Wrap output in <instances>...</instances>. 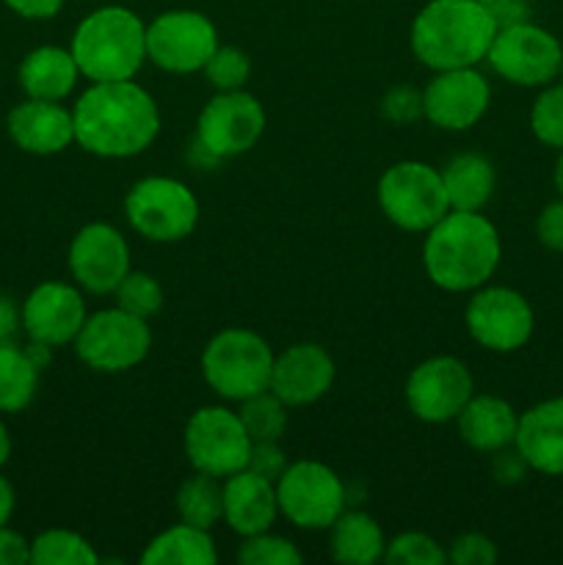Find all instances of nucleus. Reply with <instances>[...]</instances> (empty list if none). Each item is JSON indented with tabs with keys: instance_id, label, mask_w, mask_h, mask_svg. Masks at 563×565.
Returning a JSON list of instances; mask_svg holds the SVG:
<instances>
[{
	"instance_id": "nucleus-17",
	"label": "nucleus",
	"mask_w": 563,
	"mask_h": 565,
	"mask_svg": "<svg viewBox=\"0 0 563 565\" xmlns=\"http://www.w3.org/2000/svg\"><path fill=\"white\" fill-rule=\"evenodd\" d=\"M425 119L447 132L472 130L491 105V86L478 66L434 72L423 88Z\"/></svg>"
},
{
	"instance_id": "nucleus-20",
	"label": "nucleus",
	"mask_w": 563,
	"mask_h": 565,
	"mask_svg": "<svg viewBox=\"0 0 563 565\" xmlns=\"http://www.w3.org/2000/svg\"><path fill=\"white\" fill-rule=\"evenodd\" d=\"M6 130L17 149L36 158L61 154L75 143V121L72 110L53 99H31L14 105L6 119Z\"/></svg>"
},
{
	"instance_id": "nucleus-2",
	"label": "nucleus",
	"mask_w": 563,
	"mask_h": 565,
	"mask_svg": "<svg viewBox=\"0 0 563 565\" xmlns=\"http://www.w3.org/2000/svg\"><path fill=\"white\" fill-rule=\"evenodd\" d=\"M500 259V232L484 213L450 210L425 232L423 268L445 292H472L489 285Z\"/></svg>"
},
{
	"instance_id": "nucleus-4",
	"label": "nucleus",
	"mask_w": 563,
	"mask_h": 565,
	"mask_svg": "<svg viewBox=\"0 0 563 565\" xmlns=\"http://www.w3.org/2000/svg\"><path fill=\"white\" fill-rule=\"evenodd\" d=\"M70 50L88 83L132 81L147 64V22L127 6H99L77 22Z\"/></svg>"
},
{
	"instance_id": "nucleus-8",
	"label": "nucleus",
	"mask_w": 563,
	"mask_h": 565,
	"mask_svg": "<svg viewBox=\"0 0 563 565\" xmlns=\"http://www.w3.org/2000/svg\"><path fill=\"white\" fill-rule=\"evenodd\" d=\"M265 125L268 119H265L263 103L246 88L215 92L199 110L193 147L208 163H221L257 147Z\"/></svg>"
},
{
	"instance_id": "nucleus-30",
	"label": "nucleus",
	"mask_w": 563,
	"mask_h": 565,
	"mask_svg": "<svg viewBox=\"0 0 563 565\" xmlns=\"http://www.w3.org/2000/svg\"><path fill=\"white\" fill-rule=\"evenodd\" d=\"M33 565H97L94 546L75 530H44L31 541Z\"/></svg>"
},
{
	"instance_id": "nucleus-15",
	"label": "nucleus",
	"mask_w": 563,
	"mask_h": 565,
	"mask_svg": "<svg viewBox=\"0 0 563 565\" xmlns=\"http://www.w3.org/2000/svg\"><path fill=\"white\" fill-rule=\"evenodd\" d=\"M403 395L419 423L445 425L456 423L458 412L475 395V381L461 359L431 356L408 373Z\"/></svg>"
},
{
	"instance_id": "nucleus-44",
	"label": "nucleus",
	"mask_w": 563,
	"mask_h": 565,
	"mask_svg": "<svg viewBox=\"0 0 563 565\" xmlns=\"http://www.w3.org/2000/svg\"><path fill=\"white\" fill-rule=\"evenodd\" d=\"M3 3L22 20H53L66 0H3Z\"/></svg>"
},
{
	"instance_id": "nucleus-22",
	"label": "nucleus",
	"mask_w": 563,
	"mask_h": 565,
	"mask_svg": "<svg viewBox=\"0 0 563 565\" xmlns=\"http://www.w3.org/2000/svg\"><path fill=\"white\" fill-rule=\"evenodd\" d=\"M279 519L276 483L252 469L224 478V522L241 539L265 533Z\"/></svg>"
},
{
	"instance_id": "nucleus-18",
	"label": "nucleus",
	"mask_w": 563,
	"mask_h": 565,
	"mask_svg": "<svg viewBox=\"0 0 563 565\" xmlns=\"http://www.w3.org/2000/svg\"><path fill=\"white\" fill-rule=\"evenodd\" d=\"M28 340L50 348L72 345L88 318L83 290L66 281H42L28 292L20 307Z\"/></svg>"
},
{
	"instance_id": "nucleus-31",
	"label": "nucleus",
	"mask_w": 563,
	"mask_h": 565,
	"mask_svg": "<svg viewBox=\"0 0 563 565\" xmlns=\"http://www.w3.org/2000/svg\"><path fill=\"white\" fill-rule=\"evenodd\" d=\"M237 414L252 441H279L287 430V406L270 390L241 401Z\"/></svg>"
},
{
	"instance_id": "nucleus-10",
	"label": "nucleus",
	"mask_w": 563,
	"mask_h": 565,
	"mask_svg": "<svg viewBox=\"0 0 563 565\" xmlns=\"http://www.w3.org/2000/svg\"><path fill=\"white\" fill-rule=\"evenodd\" d=\"M486 64L502 81L519 88H544L557 81L563 64V44L555 33L533 20L497 28Z\"/></svg>"
},
{
	"instance_id": "nucleus-35",
	"label": "nucleus",
	"mask_w": 563,
	"mask_h": 565,
	"mask_svg": "<svg viewBox=\"0 0 563 565\" xmlns=\"http://www.w3.org/2000/svg\"><path fill=\"white\" fill-rule=\"evenodd\" d=\"M237 561L243 565H298L304 555L285 535H274L270 530L243 539L237 550Z\"/></svg>"
},
{
	"instance_id": "nucleus-34",
	"label": "nucleus",
	"mask_w": 563,
	"mask_h": 565,
	"mask_svg": "<svg viewBox=\"0 0 563 565\" xmlns=\"http://www.w3.org/2000/svg\"><path fill=\"white\" fill-rule=\"evenodd\" d=\"M202 72L215 92H237V88H246L248 77H252V58L246 50L219 44Z\"/></svg>"
},
{
	"instance_id": "nucleus-40",
	"label": "nucleus",
	"mask_w": 563,
	"mask_h": 565,
	"mask_svg": "<svg viewBox=\"0 0 563 565\" xmlns=\"http://www.w3.org/2000/svg\"><path fill=\"white\" fill-rule=\"evenodd\" d=\"M535 237L546 252L563 254V196L544 204V210L535 218Z\"/></svg>"
},
{
	"instance_id": "nucleus-45",
	"label": "nucleus",
	"mask_w": 563,
	"mask_h": 565,
	"mask_svg": "<svg viewBox=\"0 0 563 565\" xmlns=\"http://www.w3.org/2000/svg\"><path fill=\"white\" fill-rule=\"evenodd\" d=\"M22 326V312L9 296H0V342L14 340L17 329Z\"/></svg>"
},
{
	"instance_id": "nucleus-29",
	"label": "nucleus",
	"mask_w": 563,
	"mask_h": 565,
	"mask_svg": "<svg viewBox=\"0 0 563 565\" xmlns=\"http://www.w3.org/2000/svg\"><path fill=\"white\" fill-rule=\"evenodd\" d=\"M174 505L177 513H180V522L213 530L215 524L224 522V480L213 478V475L193 472L177 489Z\"/></svg>"
},
{
	"instance_id": "nucleus-36",
	"label": "nucleus",
	"mask_w": 563,
	"mask_h": 565,
	"mask_svg": "<svg viewBox=\"0 0 563 565\" xmlns=\"http://www.w3.org/2000/svg\"><path fill=\"white\" fill-rule=\"evenodd\" d=\"M384 563H390V565H445L447 550H442V546L436 544V539H431L428 533L408 530V533H401V535H395L392 541H386Z\"/></svg>"
},
{
	"instance_id": "nucleus-11",
	"label": "nucleus",
	"mask_w": 563,
	"mask_h": 565,
	"mask_svg": "<svg viewBox=\"0 0 563 565\" xmlns=\"http://www.w3.org/2000/svg\"><path fill=\"white\" fill-rule=\"evenodd\" d=\"M252 436L241 423V414L226 406H202L188 417L182 430V450L193 472L230 478L248 463Z\"/></svg>"
},
{
	"instance_id": "nucleus-46",
	"label": "nucleus",
	"mask_w": 563,
	"mask_h": 565,
	"mask_svg": "<svg viewBox=\"0 0 563 565\" xmlns=\"http://www.w3.org/2000/svg\"><path fill=\"white\" fill-rule=\"evenodd\" d=\"M14 505H17L14 486H11L9 480L0 475V527H6V524H9L11 513H14Z\"/></svg>"
},
{
	"instance_id": "nucleus-39",
	"label": "nucleus",
	"mask_w": 563,
	"mask_h": 565,
	"mask_svg": "<svg viewBox=\"0 0 563 565\" xmlns=\"http://www.w3.org/2000/svg\"><path fill=\"white\" fill-rule=\"evenodd\" d=\"M246 469H252L259 478H268L276 483L282 478V472L287 469V456L279 447V441H254Z\"/></svg>"
},
{
	"instance_id": "nucleus-5",
	"label": "nucleus",
	"mask_w": 563,
	"mask_h": 565,
	"mask_svg": "<svg viewBox=\"0 0 563 565\" xmlns=\"http://www.w3.org/2000/svg\"><path fill=\"white\" fill-rule=\"evenodd\" d=\"M276 353L268 340L252 329L219 331L202 351L204 384L219 397L230 403H241L246 397L265 392L270 386Z\"/></svg>"
},
{
	"instance_id": "nucleus-41",
	"label": "nucleus",
	"mask_w": 563,
	"mask_h": 565,
	"mask_svg": "<svg viewBox=\"0 0 563 565\" xmlns=\"http://www.w3.org/2000/svg\"><path fill=\"white\" fill-rule=\"evenodd\" d=\"M530 472L528 461L519 456L517 447H502V450L491 452V478L502 486H517L522 483L524 475Z\"/></svg>"
},
{
	"instance_id": "nucleus-7",
	"label": "nucleus",
	"mask_w": 563,
	"mask_h": 565,
	"mask_svg": "<svg viewBox=\"0 0 563 565\" xmlns=\"http://www.w3.org/2000/svg\"><path fill=\"white\" fill-rule=\"evenodd\" d=\"M125 218L144 241L180 243L196 230L199 199L174 177H144L127 191Z\"/></svg>"
},
{
	"instance_id": "nucleus-16",
	"label": "nucleus",
	"mask_w": 563,
	"mask_h": 565,
	"mask_svg": "<svg viewBox=\"0 0 563 565\" xmlns=\"http://www.w3.org/2000/svg\"><path fill=\"white\" fill-rule=\"evenodd\" d=\"M66 265L81 290L92 296H114L119 281L132 270L130 246L116 226L92 221L72 237Z\"/></svg>"
},
{
	"instance_id": "nucleus-48",
	"label": "nucleus",
	"mask_w": 563,
	"mask_h": 565,
	"mask_svg": "<svg viewBox=\"0 0 563 565\" xmlns=\"http://www.w3.org/2000/svg\"><path fill=\"white\" fill-rule=\"evenodd\" d=\"M552 182H555L557 196H563V149H557V160H555V171H552Z\"/></svg>"
},
{
	"instance_id": "nucleus-19",
	"label": "nucleus",
	"mask_w": 563,
	"mask_h": 565,
	"mask_svg": "<svg viewBox=\"0 0 563 565\" xmlns=\"http://www.w3.org/2000/svg\"><path fill=\"white\" fill-rule=\"evenodd\" d=\"M334 359L318 342H296L276 353L268 390L287 408L312 406L334 386Z\"/></svg>"
},
{
	"instance_id": "nucleus-21",
	"label": "nucleus",
	"mask_w": 563,
	"mask_h": 565,
	"mask_svg": "<svg viewBox=\"0 0 563 565\" xmlns=\"http://www.w3.org/2000/svg\"><path fill=\"white\" fill-rule=\"evenodd\" d=\"M513 447L528 461L530 472L563 478V395L535 403L519 414Z\"/></svg>"
},
{
	"instance_id": "nucleus-42",
	"label": "nucleus",
	"mask_w": 563,
	"mask_h": 565,
	"mask_svg": "<svg viewBox=\"0 0 563 565\" xmlns=\"http://www.w3.org/2000/svg\"><path fill=\"white\" fill-rule=\"evenodd\" d=\"M480 3L489 9V14L495 17L497 28L517 25V22L530 20V0H480Z\"/></svg>"
},
{
	"instance_id": "nucleus-9",
	"label": "nucleus",
	"mask_w": 563,
	"mask_h": 565,
	"mask_svg": "<svg viewBox=\"0 0 563 565\" xmlns=\"http://www.w3.org/2000/svg\"><path fill=\"white\" fill-rule=\"evenodd\" d=\"M72 348L94 373H127L152 351V329L149 320L136 318L121 307L99 309L88 315Z\"/></svg>"
},
{
	"instance_id": "nucleus-43",
	"label": "nucleus",
	"mask_w": 563,
	"mask_h": 565,
	"mask_svg": "<svg viewBox=\"0 0 563 565\" xmlns=\"http://www.w3.org/2000/svg\"><path fill=\"white\" fill-rule=\"evenodd\" d=\"M31 563V541L25 535L0 527V565H25Z\"/></svg>"
},
{
	"instance_id": "nucleus-33",
	"label": "nucleus",
	"mask_w": 563,
	"mask_h": 565,
	"mask_svg": "<svg viewBox=\"0 0 563 565\" xmlns=\"http://www.w3.org/2000/svg\"><path fill=\"white\" fill-rule=\"evenodd\" d=\"M116 307H121L125 312L136 315V318L152 320L155 315L163 309V287L155 279L152 274H144V270H130L125 279L119 281V287L114 290Z\"/></svg>"
},
{
	"instance_id": "nucleus-6",
	"label": "nucleus",
	"mask_w": 563,
	"mask_h": 565,
	"mask_svg": "<svg viewBox=\"0 0 563 565\" xmlns=\"http://www.w3.org/2000/svg\"><path fill=\"white\" fill-rule=\"evenodd\" d=\"M379 207L397 230L425 235L436 221L450 213L442 171L425 160H397L381 174Z\"/></svg>"
},
{
	"instance_id": "nucleus-25",
	"label": "nucleus",
	"mask_w": 563,
	"mask_h": 565,
	"mask_svg": "<svg viewBox=\"0 0 563 565\" xmlns=\"http://www.w3.org/2000/svg\"><path fill=\"white\" fill-rule=\"evenodd\" d=\"M442 182H445L450 210H467L480 213L491 202L497 188V171L486 154L458 152L442 166Z\"/></svg>"
},
{
	"instance_id": "nucleus-49",
	"label": "nucleus",
	"mask_w": 563,
	"mask_h": 565,
	"mask_svg": "<svg viewBox=\"0 0 563 565\" xmlns=\"http://www.w3.org/2000/svg\"><path fill=\"white\" fill-rule=\"evenodd\" d=\"M557 81H561V83H563V64H561V75H557Z\"/></svg>"
},
{
	"instance_id": "nucleus-1",
	"label": "nucleus",
	"mask_w": 563,
	"mask_h": 565,
	"mask_svg": "<svg viewBox=\"0 0 563 565\" xmlns=\"http://www.w3.org/2000/svg\"><path fill=\"white\" fill-rule=\"evenodd\" d=\"M75 143L108 160L147 152L160 132V110L152 94L136 81L88 83L72 105Z\"/></svg>"
},
{
	"instance_id": "nucleus-38",
	"label": "nucleus",
	"mask_w": 563,
	"mask_h": 565,
	"mask_svg": "<svg viewBox=\"0 0 563 565\" xmlns=\"http://www.w3.org/2000/svg\"><path fill=\"white\" fill-rule=\"evenodd\" d=\"M447 563L453 565H495L497 546L489 535L484 533H464L453 539L447 546Z\"/></svg>"
},
{
	"instance_id": "nucleus-13",
	"label": "nucleus",
	"mask_w": 563,
	"mask_h": 565,
	"mask_svg": "<svg viewBox=\"0 0 563 565\" xmlns=\"http://www.w3.org/2000/svg\"><path fill=\"white\" fill-rule=\"evenodd\" d=\"M219 50V28L208 14L171 9L147 22V61L169 75L202 72Z\"/></svg>"
},
{
	"instance_id": "nucleus-37",
	"label": "nucleus",
	"mask_w": 563,
	"mask_h": 565,
	"mask_svg": "<svg viewBox=\"0 0 563 565\" xmlns=\"http://www.w3.org/2000/svg\"><path fill=\"white\" fill-rule=\"evenodd\" d=\"M381 116L397 127L414 125L417 119H425L423 88H414L408 83H397L381 97Z\"/></svg>"
},
{
	"instance_id": "nucleus-12",
	"label": "nucleus",
	"mask_w": 563,
	"mask_h": 565,
	"mask_svg": "<svg viewBox=\"0 0 563 565\" xmlns=\"http://www.w3.org/2000/svg\"><path fill=\"white\" fill-rule=\"evenodd\" d=\"M279 516L298 530H329L348 505L340 475L320 461L287 463L276 480Z\"/></svg>"
},
{
	"instance_id": "nucleus-47",
	"label": "nucleus",
	"mask_w": 563,
	"mask_h": 565,
	"mask_svg": "<svg viewBox=\"0 0 563 565\" xmlns=\"http://www.w3.org/2000/svg\"><path fill=\"white\" fill-rule=\"evenodd\" d=\"M9 456H11V436H9V428L3 425V419H0V469L9 463Z\"/></svg>"
},
{
	"instance_id": "nucleus-23",
	"label": "nucleus",
	"mask_w": 563,
	"mask_h": 565,
	"mask_svg": "<svg viewBox=\"0 0 563 565\" xmlns=\"http://www.w3.org/2000/svg\"><path fill=\"white\" fill-rule=\"evenodd\" d=\"M458 436L475 452H491L511 447L517 439L519 414L497 395H472L456 417Z\"/></svg>"
},
{
	"instance_id": "nucleus-24",
	"label": "nucleus",
	"mask_w": 563,
	"mask_h": 565,
	"mask_svg": "<svg viewBox=\"0 0 563 565\" xmlns=\"http://www.w3.org/2000/svg\"><path fill=\"white\" fill-rule=\"evenodd\" d=\"M81 77L72 50L55 47V44H42V47L31 50L17 70V81H20L25 97L53 99V103L70 97Z\"/></svg>"
},
{
	"instance_id": "nucleus-14",
	"label": "nucleus",
	"mask_w": 563,
	"mask_h": 565,
	"mask_svg": "<svg viewBox=\"0 0 563 565\" xmlns=\"http://www.w3.org/2000/svg\"><path fill=\"white\" fill-rule=\"evenodd\" d=\"M464 326L480 348L491 353L522 351L535 331V312L528 298L513 287L484 285L472 290Z\"/></svg>"
},
{
	"instance_id": "nucleus-32",
	"label": "nucleus",
	"mask_w": 563,
	"mask_h": 565,
	"mask_svg": "<svg viewBox=\"0 0 563 565\" xmlns=\"http://www.w3.org/2000/svg\"><path fill=\"white\" fill-rule=\"evenodd\" d=\"M530 132L550 149H563V83L555 81L539 92L530 105Z\"/></svg>"
},
{
	"instance_id": "nucleus-28",
	"label": "nucleus",
	"mask_w": 563,
	"mask_h": 565,
	"mask_svg": "<svg viewBox=\"0 0 563 565\" xmlns=\"http://www.w3.org/2000/svg\"><path fill=\"white\" fill-rule=\"evenodd\" d=\"M42 370L31 362L25 348L0 342V414H20L33 403L39 392Z\"/></svg>"
},
{
	"instance_id": "nucleus-27",
	"label": "nucleus",
	"mask_w": 563,
	"mask_h": 565,
	"mask_svg": "<svg viewBox=\"0 0 563 565\" xmlns=\"http://www.w3.org/2000/svg\"><path fill=\"white\" fill-rule=\"evenodd\" d=\"M215 561L219 550L210 530L185 522L155 535L141 552L144 565H213Z\"/></svg>"
},
{
	"instance_id": "nucleus-26",
	"label": "nucleus",
	"mask_w": 563,
	"mask_h": 565,
	"mask_svg": "<svg viewBox=\"0 0 563 565\" xmlns=\"http://www.w3.org/2000/svg\"><path fill=\"white\" fill-rule=\"evenodd\" d=\"M329 552L342 565L384 563V530L370 513L346 508L329 527Z\"/></svg>"
},
{
	"instance_id": "nucleus-3",
	"label": "nucleus",
	"mask_w": 563,
	"mask_h": 565,
	"mask_svg": "<svg viewBox=\"0 0 563 565\" xmlns=\"http://www.w3.org/2000/svg\"><path fill=\"white\" fill-rule=\"evenodd\" d=\"M497 22L480 0H428L408 33L414 58L431 72L484 64Z\"/></svg>"
}]
</instances>
